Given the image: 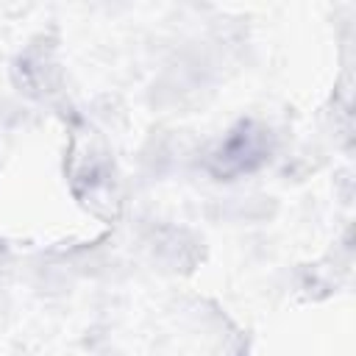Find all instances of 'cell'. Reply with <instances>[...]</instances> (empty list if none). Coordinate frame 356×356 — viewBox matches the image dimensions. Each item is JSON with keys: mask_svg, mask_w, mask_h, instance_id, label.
Segmentation results:
<instances>
[{"mask_svg": "<svg viewBox=\"0 0 356 356\" xmlns=\"http://www.w3.org/2000/svg\"><path fill=\"white\" fill-rule=\"evenodd\" d=\"M19 81L28 86V92L33 95H50L56 92V83H58V64L53 58V50L50 47H31L22 58H19Z\"/></svg>", "mask_w": 356, "mask_h": 356, "instance_id": "cell-2", "label": "cell"}, {"mask_svg": "<svg viewBox=\"0 0 356 356\" xmlns=\"http://www.w3.org/2000/svg\"><path fill=\"white\" fill-rule=\"evenodd\" d=\"M273 153V134L261 122L245 120L239 122L211 153L209 170L217 178H236L242 172H253Z\"/></svg>", "mask_w": 356, "mask_h": 356, "instance_id": "cell-1", "label": "cell"}]
</instances>
